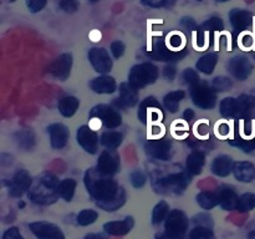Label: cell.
Segmentation results:
<instances>
[{
    "label": "cell",
    "mask_w": 255,
    "mask_h": 239,
    "mask_svg": "<svg viewBox=\"0 0 255 239\" xmlns=\"http://www.w3.org/2000/svg\"><path fill=\"white\" fill-rule=\"evenodd\" d=\"M85 184L90 196L96 199L97 204L105 211H116L124 206L125 192L121 187L109 176L100 173L97 169H89L86 172Z\"/></svg>",
    "instance_id": "obj_1"
},
{
    "label": "cell",
    "mask_w": 255,
    "mask_h": 239,
    "mask_svg": "<svg viewBox=\"0 0 255 239\" xmlns=\"http://www.w3.org/2000/svg\"><path fill=\"white\" fill-rule=\"evenodd\" d=\"M61 182L52 174H44L39 179L37 186L30 192L29 197L32 202L37 204H51L57 199L59 194V187Z\"/></svg>",
    "instance_id": "obj_2"
},
{
    "label": "cell",
    "mask_w": 255,
    "mask_h": 239,
    "mask_svg": "<svg viewBox=\"0 0 255 239\" xmlns=\"http://www.w3.org/2000/svg\"><path fill=\"white\" fill-rule=\"evenodd\" d=\"M158 77V69L151 62H143L133 66L128 75V84L134 89H142L147 85L153 84Z\"/></svg>",
    "instance_id": "obj_3"
},
{
    "label": "cell",
    "mask_w": 255,
    "mask_h": 239,
    "mask_svg": "<svg viewBox=\"0 0 255 239\" xmlns=\"http://www.w3.org/2000/svg\"><path fill=\"white\" fill-rule=\"evenodd\" d=\"M188 224L189 222L186 214L179 209H173L169 212L164 224L166 237L168 239H183L186 237Z\"/></svg>",
    "instance_id": "obj_4"
},
{
    "label": "cell",
    "mask_w": 255,
    "mask_h": 239,
    "mask_svg": "<svg viewBox=\"0 0 255 239\" xmlns=\"http://www.w3.org/2000/svg\"><path fill=\"white\" fill-rule=\"evenodd\" d=\"M191 96L194 104L203 110L213 109L216 105V92L213 87H209L206 82H199L198 85L192 87Z\"/></svg>",
    "instance_id": "obj_5"
},
{
    "label": "cell",
    "mask_w": 255,
    "mask_h": 239,
    "mask_svg": "<svg viewBox=\"0 0 255 239\" xmlns=\"http://www.w3.org/2000/svg\"><path fill=\"white\" fill-rule=\"evenodd\" d=\"M189 183H191V177L188 174L174 173L158 179V182H157V188L161 189V191L182 193Z\"/></svg>",
    "instance_id": "obj_6"
},
{
    "label": "cell",
    "mask_w": 255,
    "mask_h": 239,
    "mask_svg": "<svg viewBox=\"0 0 255 239\" xmlns=\"http://www.w3.org/2000/svg\"><path fill=\"white\" fill-rule=\"evenodd\" d=\"M29 228L39 239H66L60 227L49 222H34L29 224Z\"/></svg>",
    "instance_id": "obj_7"
},
{
    "label": "cell",
    "mask_w": 255,
    "mask_h": 239,
    "mask_svg": "<svg viewBox=\"0 0 255 239\" xmlns=\"http://www.w3.org/2000/svg\"><path fill=\"white\" fill-rule=\"evenodd\" d=\"M91 117H97L101 120L107 128H116L122 122L121 115L107 105H99L94 107L91 111Z\"/></svg>",
    "instance_id": "obj_8"
},
{
    "label": "cell",
    "mask_w": 255,
    "mask_h": 239,
    "mask_svg": "<svg viewBox=\"0 0 255 239\" xmlns=\"http://www.w3.org/2000/svg\"><path fill=\"white\" fill-rule=\"evenodd\" d=\"M89 60L94 69L100 74H106L112 69V60L107 50L102 47H94L89 51Z\"/></svg>",
    "instance_id": "obj_9"
},
{
    "label": "cell",
    "mask_w": 255,
    "mask_h": 239,
    "mask_svg": "<svg viewBox=\"0 0 255 239\" xmlns=\"http://www.w3.org/2000/svg\"><path fill=\"white\" fill-rule=\"evenodd\" d=\"M72 67V56L70 54H62L50 65V74L56 79L65 81L70 76Z\"/></svg>",
    "instance_id": "obj_10"
},
{
    "label": "cell",
    "mask_w": 255,
    "mask_h": 239,
    "mask_svg": "<svg viewBox=\"0 0 255 239\" xmlns=\"http://www.w3.org/2000/svg\"><path fill=\"white\" fill-rule=\"evenodd\" d=\"M228 69L236 79L244 81L251 76L252 71H253V65L247 57L236 56L229 61Z\"/></svg>",
    "instance_id": "obj_11"
},
{
    "label": "cell",
    "mask_w": 255,
    "mask_h": 239,
    "mask_svg": "<svg viewBox=\"0 0 255 239\" xmlns=\"http://www.w3.org/2000/svg\"><path fill=\"white\" fill-rule=\"evenodd\" d=\"M120 169V159L115 153L110 151H104L100 154L99 162H97V171L104 176H114Z\"/></svg>",
    "instance_id": "obj_12"
},
{
    "label": "cell",
    "mask_w": 255,
    "mask_h": 239,
    "mask_svg": "<svg viewBox=\"0 0 255 239\" xmlns=\"http://www.w3.org/2000/svg\"><path fill=\"white\" fill-rule=\"evenodd\" d=\"M146 152L151 157L161 161H167L171 156V142L166 141V139H151L144 146Z\"/></svg>",
    "instance_id": "obj_13"
},
{
    "label": "cell",
    "mask_w": 255,
    "mask_h": 239,
    "mask_svg": "<svg viewBox=\"0 0 255 239\" xmlns=\"http://www.w3.org/2000/svg\"><path fill=\"white\" fill-rule=\"evenodd\" d=\"M77 142L89 153H96L99 148V137L89 126L80 127L77 131Z\"/></svg>",
    "instance_id": "obj_14"
},
{
    "label": "cell",
    "mask_w": 255,
    "mask_h": 239,
    "mask_svg": "<svg viewBox=\"0 0 255 239\" xmlns=\"http://www.w3.org/2000/svg\"><path fill=\"white\" fill-rule=\"evenodd\" d=\"M31 177L24 169H20L12 177L10 182V196L11 197H21L31 186Z\"/></svg>",
    "instance_id": "obj_15"
},
{
    "label": "cell",
    "mask_w": 255,
    "mask_h": 239,
    "mask_svg": "<svg viewBox=\"0 0 255 239\" xmlns=\"http://www.w3.org/2000/svg\"><path fill=\"white\" fill-rule=\"evenodd\" d=\"M187 54V50H182L181 52L171 51L168 50V47L166 46V44L163 42V40L159 39L158 41L154 44L153 50L151 52V56L154 57L157 60H161V61H178V60L183 59Z\"/></svg>",
    "instance_id": "obj_16"
},
{
    "label": "cell",
    "mask_w": 255,
    "mask_h": 239,
    "mask_svg": "<svg viewBox=\"0 0 255 239\" xmlns=\"http://www.w3.org/2000/svg\"><path fill=\"white\" fill-rule=\"evenodd\" d=\"M50 139H51L52 148L60 149L66 146L69 139V129L61 123H54L49 127Z\"/></svg>",
    "instance_id": "obj_17"
},
{
    "label": "cell",
    "mask_w": 255,
    "mask_h": 239,
    "mask_svg": "<svg viewBox=\"0 0 255 239\" xmlns=\"http://www.w3.org/2000/svg\"><path fill=\"white\" fill-rule=\"evenodd\" d=\"M229 20H231L234 30L241 32L251 26L252 21H253V15L247 10L233 9L229 14Z\"/></svg>",
    "instance_id": "obj_18"
},
{
    "label": "cell",
    "mask_w": 255,
    "mask_h": 239,
    "mask_svg": "<svg viewBox=\"0 0 255 239\" xmlns=\"http://www.w3.org/2000/svg\"><path fill=\"white\" fill-rule=\"evenodd\" d=\"M133 218L132 217H127L124 221H114L107 222L104 224V229L106 233L111 234V236H125V234L129 233L133 228Z\"/></svg>",
    "instance_id": "obj_19"
},
{
    "label": "cell",
    "mask_w": 255,
    "mask_h": 239,
    "mask_svg": "<svg viewBox=\"0 0 255 239\" xmlns=\"http://www.w3.org/2000/svg\"><path fill=\"white\" fill-rule=\"evenodd\" d=\"M234 176L238 181L244 182V183H249L255 178V167L251 162H237L234 163Z\"/></svg>",
    "instance_id": "obj_20"
},
{
    "label": "cell",
    "mask_w": 255,
    "mask_h": 239,
    "mask_svg": "<svg viewBox=\"0 0 255 239\" xmlns=\"http://www.w3.org/2000/svg\"><path fill=\"white\" fill-rule=\"evenodd\" d=\"M138 94L131 84H121L120 86L119 105L122 107H132L137 104Z\"/></svg>",
    "instance_id": "obj_21"
},
{
    "label": "cell",
    "mask_w": 255,
    "mask_h": 239,
    "mask_svg": "<svg viewBox=\"0 0 255 239\" xmlns=\"http://www.w3.org/2000/svg\"><path fill=\"white\" fill-rule=\"evenodd\" d=\"M218 198L219 204H221L222 208L226 209V211H233V209H237L239 197L237 196V193L233 189L228 188V187H223V188L218 192Z\"/></svg>",
    "instance_id": "obj_22"
},
{
    "label": "cell",
    "mask_w": 255,
    "mask_h": 239,
    "mask_svg": "<svg viewBox=\"0 0 255 239\" xmlns=\"http://www.w3.org/2000/svg\"><path fill=\"white\" fill-rule=\"evenodd\" d=\"M91 89L96 94H112L116 90V82L111 76H100L91 82Z\"/></svg>",
    "instance_id": "obj_23"
},
{
    "label": "cell",
    "mask_w": 255,
    "mask_h": 239,
    "mask_svg": "<svg viewBox=\"0 0 255 239\" xmlns=\"http://www.w3.org/2000/svg\"><path fill=\"white\" fill-rule=\"evenodd\" d=\"M234 168L233 161L228 156H219L214 159L212 164V171L219 177H227Z\"/></svg>",
    "instance_id": "obj_24"
},
{
    "label": "cell",
    "mask_w": 255,
    "mask_h": 239,
    "mask_svg": "<svg viewBox=\"0 0 255 239\" xmlns=\"http://www.w3.org/2000/svg\"><path fill=\"white\" fill-rule=\"evenodd\" d=\"M204 161H206V157L204 153L201 151H194L187 158V171L188 173L193 174H199L202 172V168L204 166Z\"/></svg>",
    "instance_id": "obj_25"
},
{
    "label": "cell",
    "mask_w": 255,
    "mask_h": 239,
    "mask_svg": "<svg viewBox=\"0 0 255 239\" xmlns=\"http://www.w3.org/2000/svg\"><path fill=\"white\" fill-rule=\"evenodd\" d=\"M79 100L75 96H66L62 97L59 102V111L61 112L62 116L71 117L74 116L75 112L79 109Z\"/></svg>",
    "instance_id": "obj_26"
},
{
    "label": "cell",
    "mask_w": 255,
    "mask_h": 239,
    "mask_svg": "<svg viewBox=\"0 0 255 239\" xmlns=\"http://www.w3.org/2000/svg\"><path fill=\"white\" fill-rule=\"evenodd\" d=\"M217 61H218V57L216 54H207L197 61V69L203 74L211 75L214 71Z\"/></svg>",
    "instance_id": "obj_27"
},
{
    "label": "cell",
    "mask_w": 255,
    "mask_h": 239,
    "mask_svg": "<svg viewBox=\"0 0 255 239\" xmlns=\"http://www.w3.org/2000/svg\"><path fill=\"white\" fill-rule=\"evenodd\" d=\"M197 202L203 209H213L217 204H219L218 193H212V192H202L197 196Z\"/></svg>",
    "instance_id": "obj_28"
},
{
    "label": "cell",
    "mask_w": 255,
    "mask_h": 239,
    "mask_svg": "<svg viewBox=\"0 0 255 239\" xmlns=\"http://www.w3.org/2000/svg\"><path fill=\"white\" fill-rule=\"evenodd\" d=\"M184 95H186L184 91H173L166 95V97H164V106H166V109L169 112H172V114L177 112L179 102L184 99Z\"/></svg>",
    "instance_id": "obj_29"
},
{
    "label": "cell",
    "mask_w": 255,
    "mask_h": 239,
    "mask_svg": "<svg viewBox=\"0 0 255 239\" xmlns=\"http://www.w3.org/2000/svg\"><path fill=\"white\" fill-rule=\"evenodd\" d=\"M75 189H76V181L71 178H66L60 183L59 187V194L62 199L66 202H70L75 194Z\"/></svg>",
    "instance_id": "obj_30"
},
{
    "label": "cell",
    "mask_w": 255,
    "mask_h": 239,
    "mask_svg": "<svg viewBox=\"0 0 255 239\" xmlns=\"http://www.w3.org/2000/svg\"><path fill=\"white\" fill-rule=\"evenodd\" d=\"M101 143L110 149H115L122 143V134L120 132H105L101 136Z\"/></svg>",
    "instance_id": "obj_31"
},
{
    "label": "cell",
    "mask_w": 255,
    "mask_h": 239,
    "mask_svg": "<svg viewBox=\"0 0 255 239\" xmlns=\"http://www.w3.org/2000/svg\"><path fill=\"white\" fill-rule=\"evenodd\" d=\"M221 114L224 117H234L238 116V105L237 99L233 97H227L221 102Z\"/></svg>",
    "instance_id": "obj_32"
},
{
    "label": "cell",
    "mask_w": 255,
    "mask_h": 239,
    "mask_svg": "<svg viewBox=\"0 0 255 239\" xmlns=\"http://www.w3.org/2000/svg\"><path fill=\"white\" fill-rule=\"evenodd\" d=\"M16 142L24 149H30L35 143V136L30 129H22L16 133Z\"/></svg>",
    "instance_id": "obj_33"
},
{
    "label": "cell",
    "mask_w": 255,
    "mask_h": 239,
    "mask_svg": "<svg viewBox=\"0 0 255 239\" xmlns=\"http://www.w3.org/2000/svg\"><path fill=\"white\" fill-rule=\"evenodd\" d=\"M169 214V207L168 204L164 201H161L153 209V213H152V223L153 224H159L161 222H163L164 219H167Z\"/></svg>",
    "instance_id": "obj_34"
},
{
    "label": "cell",
    "mask_w": 255,
    "mask_h": 239,
    "mask_svg": "<svg viewBox=\"0 0 255 239\" xmlns=\"http://www.w3.org/2000/svg\"><path fill=\"white\" fill-rule=\"evenodd\" d=\"M237 105H238V116H244L248 114L255 105V99L248 95H242L237 99Z\"/></svg>",
    "instance_id": "obj_35"
},
{
    "label": "cell",
    "mask_w": 255,
    "mask_h": 239,
    "mask_svg": "<svg viewBox=\"0 0 255 239\" xmlns=\"http://www.w3.org/2000/svg\"><path fill=\"white\" fill-rule=\"evenodd\" d=\"M255 208V194L246 193L238 198L237 209L239 212H249Z\"/></svg>",
    "instance_id": "obj_36"
},
{
    "label": "cell",
    "mask_w": 255,
    "mask_h": 239,
    "mask_svg": "<svg viewBox=\"0 0 255 239\" xmlns=\"http://www.w3.org/2000/svg\"><path fill=\"white\" fill-rule=\"evenodd\" d=\"M99 218V214L96 211H92V209H84V211L80 212L77 214V223L82 227L90 226V224L95 223Z\"/></svg>",
    "instance_id": "obj_37"
},
{
    "label": "cell",
    "mask_w": 255,
    "mask_h": 239,
    "mask_svg": "<svg viewBox=\"0 0 255 239\" xmlns=\"http://www.w3.org/2000/svg\"><path fill=\"white\" fill-rule=\"evenodd\" d=\"M191 239H216L213 231L209 227L206 226H197L193 228L189 234Z\"/></svg>",
    "instance_id": "obj_38"
},
{
    "label": "cell",
    "mask_w": 255,
    "mask_h": 239,
    "mask_svg": "<svg viewBox=\"0 0 255 239\" xmlns=\"http://www.w3.org/2000/svg\"><path fill=\"white\" fill-rule=\"evenodd\" d=\"M151 107H157L158 110H161V105L157 102V100L154 97H147L144 101H142V104L139 105V110H138V117L142 122H146L147 120V111Z\"/></svg>",
    "instance_id": "obj_39"
},
{
    "label": "cell",
    "mask_w": 255,
    "mask_h": 239,
    "mask_svg": "<svg viewBox=\"0 0 255 239\" xmlns=\"http://www.w3.org/2000/svg\"><path fill=\"white\" fill-rule=\"evenodd\" d=\"M224 29L223 20L221 17L213 16L211 19L207 20L206 22H203L201 26V31H222Z\"/></svg>",
    "instance_id": "obj_40"
},
{
    "label": "cell",
    "mask_w": 255,
    "mask_h": 239,
    "mask_svg": "<svg viewBox=\"0 0 255 239\" xmlns=\"http://www.w3.org/2000/svg\"><path fill=\"white\" fill-rule=\"evenodd\" d=\"M212 87H213V90H216V91H219V92L228 91V90L232 87V80L226 76H218L213 80Z\"/></svg>",
    "instance_id": "obj_41"
},
{
    "label": "cell",
    "mask_w": 255,
    "mask_h": 239,
    "mask_svg": "<svg viewBox=\"0 0 255 239\" xmlns=\"http://www.w3.org/2000/svg\"><path fill=\"white\" fill-rule=\"evenodd\" d=\"M183 79L186 81L187 85L194 87L196 85L199 84V76L193 69H187L186 71L183 72Z\"/></svg>",
    "instance_id": "obj_42"
},
{
    "label": "cell",
    "mask_w": 255,
    "mask_h": 239,
    "mask_svg": "<svg viewBox=\"0 0 255 239\" xmlns=\"http://www.w3.org/2000/svg\"><path fill=\"white\" fill-rule=\"evenodd\" d=\"M131 183L134 188H142L146 183V176L142 171H134L131 174Z\"/></svg>",
    "instance_id": "obj_43"
},
{
    "label": "cell",
    "mask_w": 255,
    "mask_h": 239,
    "mask_svg": "<svg viewBox=\"0 0 255 239\" xmlns=\"http://www.w3.org/2000/svg\"><path fill=\"white\" fill-rule=\"evenodd\" d=\"M176 0H142V4L149 7H169Z\"/></svg>",
    "instance_id": "obj_44"
},
{
    "label": "cell",
    "mask_w": 255,
    "mask_h": 239,
    "mask_svg": "<svg viewBox=\"0 0 255 239\" xmlns=\"http://www.w3.org/2000/svg\"><path fill=\"white\" fill-rule=\"evenodd\" d=\"M47 0H26L27 9L31 12H39L46 6Z\"/></svg>",
    "instance_id": "obj_45"
},
{
    "label": "cell",
    "mask_w": 255,
    "mask_h": 239,
    "mask_svg": "<svg viewBox=\"0 0 255 239\" xmlns=\"http://www.w3.org/2000/svg\"><path fill=\"white\" fill-rule=\"evenodd\" d=\"M232 144L241 147L246 152H251L255 149V138L253 139H238V141H232Z\"/></svg>",
    "instance_id": "obj_46"
},
{
    "label": "cell",
    "mask_w": 255,
    "mask_h": 239,
    "mask_svg": "<svg viewBox=\"0 0 255 239\" xmlns=\"http://www.w3.org/2000/svg\"><path fill=\"white\" fill-rule=\"evenodd\" d=\"M60 7L66 12H75L79 9V0H61Z\"/></svg>",
    "instance_id": "obj_47"
},
{
    "label": "cell",
    "mask_w": 255,
    "mask_h": 239,
    "mask_svg": "<svg viewBox=\"0 0 255 239\" xmlns=\"http://www.w3.org/2000/svg\"><path fill=\"white\" fill-rule=\"evenodd\" d=\"M111 52L116 59H120V57L124 55L125 52V44L121 41H114L111 44Z\"/></svg>",
    "instance_id": "obj_48"
},
{
    "label": "cell",
    "mask_w": 255,
    "mask_h": 239,
    "mask_svg": "<svg viewBox=\"0 0 255 239\" xmlns=\"http://www.w3.org/2000/svg\"><path fill=\"white\" fill-rule=\"evenodd\" d=\"M2 239H24L16 227H11L2 234Z\"/></svg>",
    "instance_id": "obj_49"
},
{
    "label": "cell",
    "mask_w": 255,
    "mask_h": 239,
    "mask_svg": "<svg viewBox=\"0 0 255 239\" xmlns=\"http://www.w3.org/2000/svg\"><path fill=\"white\" fill-rule=\"evenodd\" d=\"M182 42H183V40H182V36L179 34H173L169 37V45H171V47H173V49H179Z\"/></svg>",
    "instance_id": "obj_50"
},
{
    "label": "cell",
    "mask_w": 255,
    "mask_h": 239,
    "mask_svg": "<svg viewBox=\"0 0 255 239\" xmlns=\"http://www.w3.org/2000/svg\"><path fill=\"white\" fill-rule=\"evenodd\" d=\"M181 22H182V25H183V26H186L187 29H189V30H197V29H198V25L196 24V21H194L192 17H183Z\"/></svg>",
    "instance_id": "obj_51"
},
{
    "label": "cell",
    "mask_w": 255,
    "mask_h": 239,
    "mask_svg": "<svg viewBox=\"0 0 255 239\" xmlns=\"http://www.w3.org/2000/svg\"><path fill=\"white\" fill-rule=\"evenodd\" d=\"M163 75L164 77H166L167 80H169V81H172V80L174 79V76H176V67L172 66V65H169V66H166L163 70Z\"/></svg>",
    "instance_id": "obj_52"
},
{
    "label": "cell",
    "mask_w": 255,
    "mask_h": 239,
    "mask_svg": "<svg viewBox=\"0 0 255 239\" xmlns=\"http://www.w3.org/2000/svg\"><path fill=\"white\" fill-rule=\"evenodd\" d=\"M217 129H218V133L222 134V136H227L229 133V126L227 123H221L217 127Z\"/></svg>",
    "instance_id": "obj_53"
},
{
    "label": "cell",
    "mask_w": 255,
    "mask_h": 239,
    "mask_svg": "<svg viewBox=\"0 0 255 239\" xmlns=\"http://www.w3.org/2000/svg\"><path fill=\"white\" fill-rule=\"evenodd\" d=\"M194 117V112H193V110H191V109H187L186 111H184V114H183V119L186 120V121H189V120H192Z\"/></svg>",
    "instance_id": "obj_54"
},
{
    "label": "cell",
    "mask_w": 255,
    "mask_h": 239,
    "mask_svg": "<svg viewBox=\"0 0 255 239\" xmlns=\"http://www.w3.org/2000/svg\"><path fill=\"white\" fill-rule=\"evenodd\" d=\"M208 124L207 123H199V126H198V132L201 134H207L208 133Z\"/></svg>",
    "instance_id": "obj_55"
},
{
    "label": "cell",
    "mask_w": 255,
    "mask_h": 239,
    "mask_svg": "<svg viewBox=\"0 0 255 239\" xmlns=\"http://www.w3.org/2000/svg\"><path fill=\"white\" fill-rule=\"evenodd\" d=\"M85 239H105L101 234H96V233H92L89 234V236L85 237Z\"/></svg>",
    "instance_id": "obj_56"
},
{
    "label": "cell",
    "mask_w": 255,
    "mask_h": 239,
    "mask_svg": "<svg viewBox=\"0 0 255 239\" xmlns=\"http://www.w3.org/2000/svg\"><path fill=\"white\" fill-rule=\"evenodd\" d=\"M248 239H255V231L251 232V233H249V236H248Z\"/></svg>",
    "instance_id": "obj_57"
},
{
    "label": "cell",
    "mask_w": 255,
    "mask_h": 239,
    "mask_svg": "<svg viewBox=\"0 0 255 239\" xmlns=\"http://www.w3.org/2000/svg\"><path fill=\"white\" fill-rule=\"evenodd\" d=\"M217 2H226V1H229V0H216Z\"/></svg>",
    "instance_id": "obj_58"
},
{
    "label": "cell",
    "mask_w": 255,
    "mask_h": 239,
    "mask_svg": "<svg viewBox=\"0 0 255 239\" xmlns=\"http://www.w3.org/2000/svg\"><path fill=\"white\" fill-rule=\"evenodd\" d=\"M89 1L90 2H97V1H99V0H89Z\"/></svg>",
    "instance_id": "obj_59"
},
{
    "label": "cell",
    "mask_w": 255,
    "mask_h": 239,
    "mask_svg": "<svg viewBox=\"0 0 255 239\" xmlns=\"http://www.w3.org/2000/svg\"><path fill=\"white\" fill-rule=\"evenodd\" d=\"M156 239H164V238H162V237H157Z\"/></svg>",
    "instance_id": "obj_60"
},
{
    "label": "cell",
    "mask_w": 255,
    "mask_h": 239,
    "mask_svg": "<svg viewBox=\"0 0 255 239\" xmlns=\"http://www.w3.org/2000/svg\"><path fill=\"white\" fill-rule=\"evenodd\" d=\"M197 1H202V0H197Z\"/></svg>",
    "instance_id": "obj_61"
}]
</instances>
